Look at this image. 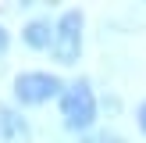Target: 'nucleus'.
<instances>
[{"mask_svg":"<svg viewBox=\"0 0 146 143\" xmlns=\"http://www.w3.org/2000/svg\"><path fill=\"white\" fill-rule=\"evenodd\" d=\"M82 143H125L118 132H111V129H100V132H86Z\"/></svg>","mask_w":146,"mask_h":143,"instance_id":"423d86ee","label":"nucleus"},{"mask_svg":"<svg viewBox=\"0 0 146 143\" xmlns=\"http://www.w3.org/2000/svg\"><path fill=\"white\" fill-rule=\"evenodd\" d=\"M57 90H61V79L50 72H21L14 79V97L21 104H43V100L57 97Z\"/></svg>","mask_w":146,"mask_h":143,"instance_id":"7ed1b4c3","label":"nucleus"},{"mask_svg":"<svg viewBox=\"0 0 146 143\" xmlns=\"http://www.w3.org/2000/svg\"><path fill=\"white\" fill-rule=\"evenodd\" d=\"M32 129L14 107H0V143H29Z\"/></svg>","mask_w":146,"mask_h":143,"instance_id":"20e7f679","label":"nucleus"},{"mask_svg":"<svg viewBox=\"0 0 146 143\" xmlns=\"http://www.w3.org/2000/svg\"><path fill=\"white\" fill-rule=\"evenodd\" d=\"M21 39H25L32 50L54 47V25H50V21H29V25L21 29Z\"/></svg>","mask_w":146,"mask_h":143,"instance_id":"39448f33","label":"nucleus"},{"mask_svg":"<svg viewBox=\"0 0 146 143\" xmlns=\"http://www.w3.org/2000/svg\"><path fill=\"white\" fill-rule=\"evenodd\" d=\"M54 57L61 64H75L82 54V11H64L54 25Z\"/></svg>","mask_w":146,"mask_h":143,"instance_id":"f03ea898","label":"nucleus"},{"mask_svg":"<svg viewBox=\"0 0 146 143\" xmlns=\"http://www.w3.org/2000/svg\"><path fill=\"white\" fill-rule=\"evenodd\" d=\"M135 118H139V129H143V132H146V100H143V104H139V114H135Z\"/></svg>","mask_w":146,"mask_h":143,"instance_id":"0eeeda50","label":"nucleus"},{"mask_svg":"<svg viewBox=\"0 0 146 143\" xmlns=\"http://www.w3.org/2000/svg\"><path fill=\"white\" fill-rule=\"evenodd\" d=\"M7 50V32H4V25H0V54Z\"/></svg>","mask_w":146,"mask_h":143,"instance_id":"6e6552de","label":"nucleus"},{"mask_svg":"<svg viewBox=\"0 0 146 143\" xmlns=\"http://www.w3.org/2000/svg\"><path fill=\"white\" fill-rule=\"evenodd\" d=\"M61 118L71 132H89L93 122H96V97H93L89 82H71L61 93Z\"/></svg>","mask_w":146,"mask_h":143,"instance_id":"f257e3e1","label":"nucleus"}]
</instances>
